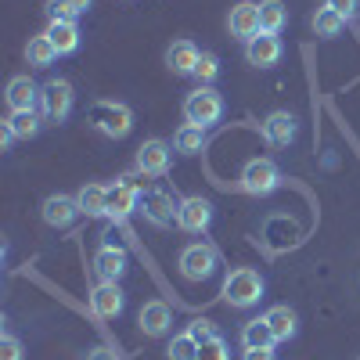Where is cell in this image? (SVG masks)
<instances>
[{"label": "cell", "instance_id": "9a60e30c", "mask_svg": "<svg viewBox=\"0 0 360 360\" xmlns=\"http://www.w3.org/2000/svg\"><path fill=\"white\" fill-rule=\"evenodd\" d=\"M134 209H141V188L130 184V180H119V184H108V217L123 220Z\"/></svg>", "mask_w": 360, "mask_h": 360}, {"label": "cell", "instance_id": "d4e9b609", "mask_svg": "<svg viewBox=\"0 0 360 360\" xmlns=\"http://www.w3.org/2000/svg\"><path fill=\"white\" fill-rule=\"evenodd\" d=\"M288 22V8L281 0H259V33H281Z\"/></svg>", "mask_w": 360, "mask_h": 360}, {"label": "cell", "instance_id": "ba28073f", "mask_svg": "<svg viewBox=\"0 0 360 360\" xmlns=\"http://www.w3.org/2000/svg\"><path fill=\"white\" fill-rule=\"evenodd\" d=\"M169 159H173V144L162 137H152L137 148V169L144 176H162L169 169Z\"/></svg>", "mask_w": 360, "mask_h": 360}, {"label": "cell", "instance_id": "277c9868", "mask_svg": "<svg viewBox=\"0 0 360 360\" xmlns=\"http://www.w3.org/2000/svg\"><path fill=\"white\" fill-rule=\"evenodd\" d=\"M220 115H224V98H220V90H213V86H198V90H191V94L184 98V119L188 123H195V127H213V123H220Z\"/></svg>", "mask_w": 360, "mask_h": 360}, {"label": "cell", "instance_id": "d6a6232c", "mask_svg": "<svg viewBox=\"0 0 360 360\" xmlns=\"http://www.w3.org/2000/svg\"><path fill=\"white\" fill-rule=\"evenodd\" d=\"M188 335L202 346V342H209V339H217V324H213V321H205V317H198V321L188 324Z\"/></svg>", "mask_w": 360, "mask_h": 360}, {"label": "cell", "instance_id": "2e32d148", "mask_svg": "<svg viewBox=\"0 0 360 360\" xmlns=\"http://www.w3.org/2000/svg\"><path fill=\"white\" fill-rule=\"evenodd\" d=\"M202 51L191 44V40H173L166 47V69L173 76H195V65H198Z\"/></svg>", "mask_w": 360, "mask_h": 360}, {"label": "cell", "instance_id": "836d02e7", "mask_svg": "<svg viewBox=\"0 0 360 360\" xmlns=\"http://www.w3.org/2000/svg\"><path fill=\"white\" fill-rule=\"evenodd\" d=\"M0 360H25V349H22V342L11 332L0 339Z\"/></svg>", "mask_w": 360, "mask_h": 360}, {"label": "cell", "instance_id": "f35d334b", "mask_svg": "<svg viewBox=\"0 0 360 360\" xmlns=\"http://www.w3.org/2000/svg\"><path fill=\"white\" fill-rule=\"evenodd\" d=\"M356 360H360V356H356Z\"/></svg>", "mask_w": 360, "mask_h": 360}, {"label": "cell", "instance_id": "484cf974", "mask_svg": "<svg viewBox=\"0 0 360 360\" xmlns=\"http://www.w3.org/2000/svg\"><path fill=\"white\" fill-rule=\"evenodd\" d=\"M40 112L37 108H29V112H11L4 123H8V130L15 134V141H29V137H37L40 134Z\"/></svg>", "mask_w": 360, "mask_h": 360}, {"label": "cell", "instance_id": "e0dca14e", "mask_svg": "<svg viewBox=\"0 0 360 360\" xmlns=\"http://www.w3.org/2000/svg\"><path fill=\"white\" fill-rule=\"evenodd\" d=\"M295 130H299V119L292 112H270L266 123H263V137L274 148H288L295 141Z\"/></svg>", "mask_w": 360, "mask_h": 360}, {"label": "cell", "instance_id": "d590c367", "mask_svg": "<svg viewBox=\"0 0 360 360\" xmlns=\"http://www.w3.org/2000/svg\"><path fill=\"white\" fill-rule=\"evenodd\" d=\"M86 360H123L112 346H94V349H86Z\"/></svg>", "mask_w": 360, "mask_h": 360}, {"label": "cell", "instance_id": "5bb4252c", "mask_svg": "<svg viewBox=\"0 0 360 360\" xmlns=\"http://www.w3.org/2000/svg\"><path fill=\"white\" fill-rule=\"evenodd\" d=\"M127 263H130L127 249L123 245H112V242H105L98 249V256H94V270H98L101 281H119V278L127 274Z\"/></svg>", "mask_w": 360, "mask_h": 360}, {"label": "cell", "instance_id": "83f0119b", "mask_svg": "<svg viewBox=\"0 0 360 360\" xmlns=\"http://www.w3.org/2000/svg\"><path fill=\"white\" fill-rule=\"evenodd\" d=\"M342 29H346V18H342L339 11H332V8H317V15H314V33H317L321 40H335Z\"/></svg>", "mask_w": 360, "mask_h": 360}, {"label": "cell", "instance_id": "8d00e7d4", "mask_svg": "<svg viewBox=\"0 0 360 360\" xmlns=\"http://www.w3.org/2000/svg\"><path fill=\"white\" fill-rule=\"evenodd\" d=\"M242 360H278V353H274V346H259V349H245Z\"/></svg>", "mask_w": 360, "mask_h": 360}, {"label": "cell", "instance_id": "4316f807", "mask_svg": "<svg viewBox=\"0 0 360 360\" xmlns=\"http://www.w3.org/2000/svg\"><path fill=\"white\" fill-rule=\"evenodd\" d=\"M173 148L180 155H198L205 148V127H195V123H184L176 134H173Z\"/></svg>", "mask_w": 360, "mask_h": 360}, {"label": "cell", "instance_id": "7c38bea8", "mask_svg": "<svg viewBox=\"0 0 360 360\" xmlns=\"http://www.w3.org/2000/svg\"><path fill=\"white\" fill-rule=\"evenodd\" d=\"M123 288H119V281H101L94 285V292H90V310H94L101 321H112L123 314Z\"/></svg>", "mask_w": 360, "mask_h": 360}, {"label": "cell", "instance_id": "9c48e42d", "mask_svg": "<svg viewBox=\"0 0 360 360\" xmlns=\"http://www.w3.org/2000/svg\"><path fill=\"white\" fill-rule=\"evenodd\" d=\"M227 29H231V37L242 40V44L259 37V4H256V0H242V4H234L231 15H227Z\"/></svg>", "mask_w": 360, "mask_h": 360}, {"label": "cell", "instance_id": "44dd1931", "mask_svg": "<svg viewBox=\"0 0 360 360\" xmlns=\"http://www.w3.org/2000/svg\"><path fill=\"white\" fill-rule=\"evenodd\" d=\"M79 213L83 217H105L108 213V184H83L76 191Z\"/></svg>", "mask_w": 360, "mask_h": 360}, {"label": "cell", "instance_id": "4dcf8cb0", "mask_svg": "<svg viewBox=\"0 0 360 360\" xmlns=\"http://www.w3.org/2000/svg\"><path fill=\"white\" fill-rule=\"evenodd\" d=\"M217 76H220V58H217V54H209V51H202L198 65H195V79H198V86H213Z\"/></svg>", "mask_w": 360, "mask_h": 360}, {"label": "cell", "instance_id": "6da1fadb", "mask_svg": "<svg viewBox=\"0 0 360 360\" xmlns=\"http://www.w3.org/2000/svg\"><path fill=\"white\" fill-rule=\"evenodd\" d=\"M224 299H227L231 307H238V310L256 307L259 299H263V278H259V270L234 266L231 274L224 278Z\"/></svg>", "mask_w": 360, "mask_h": 360}, {"label": "cell", "instance_id": "d6986e66", "mask_svg": "<svg viewBox=\"0 0 360 360\" xmlns=\"http://www.w3.org/2000/svg\"><path fill=\"white\" fill-rule=\"evenodd\" d=\"M4 98H8V108L11 112H29V108H37L40 105V86L29 79V76H15L4 90Z\"/></svg>", "mask_w": 360, "mask_h": 360}, {"label": "cell", "instance_id": "cb8c5ba5", "mask_svg": "<svg viewBox=\"0 0 360 360\" xmlns=\"http://www.w3.org/2000/svg\"><path fill=\"white\" fill-rule=\"evenodd\" d=\"M242 346H245V349L278 346V339H274V332H270L266 317H252V321H245V324H242Z\"/></svg>", "mask_w": 360, "mask_h": 360}, {"label": "cell", "instance_id": "603a6c76", "mask_svg": "<svg viewBox=\"0 0 360 360\" xmlns=\"http://www.w3.org/2000/svg\"><path fill=\"white\" fill-rule=\"evenodd\" d=\"M58 58H62V54H58V47L51 44L47 33H40V37H33V40L25 44V62L33 65V69H51Z\"/></svg>", "mask_w": 360, "mask_h": 360}, {"label": "cell", "instance_id": "e575fe53", "mask_svg": "<svg viewBox=\"0 0 360 360\" xmlns=\"http://www.w3.org/2000/svg\"><path fill=\"white\" fill-rule=\"evenodd\" d=\"M324 8L339 11V15L349 22V18H356V11H360V0H324Z\"/></svg>", "mask_w": 360, "mask_h": 360}, {"label": "cell", "instance_id": "1f68e13d", "mask_svg": "<svg viewBox=\"0 0 360 360\" xmlns=\"http://www.w3.org/2000/svg\"><path fill=\"white\" fill-rule=\"evenodd\" d=\"M198 360H231V346L217 335V339H209L198 346Z\"/></svg>", "mask_w": 360, "mask_h": 360}, {"label": "cell", "instance_id": "7402d4cb", "mask_svg": "<svg viewBox=\"0 0 360 360\" xmlns=\"http://www.w3.org/2000/svg\"><path fill=\"white\" fill-rule=\"evenodd\" d=\"M263 317H266V324H270V332H274L278 342L295 339V332H299V317H295V310H288V307H270Z\"/></svg>", "mask_w": 360, "mask_h": 360}, {"label": "cell", "instance_id": "30bf717a", "mask_svg": "<svg viewBox=\"0 0 360 360\" xmlns=\"http://www.w3.org/2000/svg\"><path fill=\"white\" fill-rule=\"evenodd\" d=\"M281 54H285V47H281V37H274V33H259V37H252V40L245 44V62L256 65V69L278 65Z\"/></svg>", "mask_w": 360, "mask_h": 360}, {"label": "cell", "instance_id": "5b68a950", "mask_svg": "<svg viewBox=\"0 0 360 360\" xmlns=\"http://www.w3.org/2000/svg\"><path fill=\"white\" fill-rule=\"evenodd\" d=\"M281 188V169L270 162V159H249L245 169H242V191L249 195H270Z\"/></svg>", "mask_w": 360, "mask_h": 360}, {"label": "cell", "instance_id": "4fadbf2b", "mask_svg": "<svg viewBox=\"0 0 360 360\" xmlns=\"http://www.w3.org/2000/svg\"><path fill=\"white\" fill-rule=\"evenodd\" d=\"M40 217H44V224L47 227H69L76 217H79V202L72 198V195H47L44 198V209H40Z\"/></svg>", "mask_w": 360, "mask_h": 360}, {"label": "cell", "instance_id": "8992f818", "mask_svg": "<svg viewBox=\"0 0 360 360\" xmlns=\"http://www.w3.org/2000/svg\"><path fill=\"white\" fill-rule=\"evenodd\" d=\"M209 224H213V202L191 195V198H180L176 202V227L188 231V234H202Z\"/></svg>", "mask_w": 360, "mask_h": 360}, {"label": "cell", "instance_id": "3957f363", "mask_svg": "<svg viewBox=\"0 0 360 360\" xmlns=\"http://www.w3.org/2000/svg\"><path fill=\"white\" fill-rule=\"evenodd\" d=\"M72 101H76V94H72V83L69 79H47L40 86L37 112L47 119V123H65V119L72 115Z\"/></svg>", "mask_w": 360, "mask_h": 360}, {"label": "cell", "instance_id": "f546056e", "mask_svg": "<svg viewBox=\"0 0 360 360\" xmlns=\"http://www.w3.org/2000/svg\"><path fill=\"white\" fill-rule=\"evenodd\" d=\"M166 360H198V342L184 332V335H173L166 346Z\"/></svg>", "mask_w": 360, "mask_h": 360}, {"label": "cell", "instance_id": "74e56055", "mask_svg": "<svg viewBox=\"0 0 360 360\" xmlns=\"http://www.w3.org/2000/svg\"><path fill=\"white\" fill-rule=\"evenodd\" d=\"M11 141H15V134H11V130H8V123H4V127H0V152H8Z\"/></svg>", "mask_w": 360, "mask_h": 360}, {"label": "cell", "instance_id": "f1b7e54d", "mask_svg": "<svg viewBox=\"0 0 360 360\" xmlns=\"http://www.w3.org/2000/svg\"><path fill=\"white\" fill-rule=\"evenodd\" d=\"M90 4H94V0H51L47 15L51 18H62V22H76V18H83L90 11Z\"/></svg>", "mask_w": 360, "mask_h": 360}, {"label": "cell", "instance_id": "ac0fdd59", "mask_svg": "<svg viewBox=\"0 0 360 360\" xmlns=\"http://www.w3.org/2000/svg\"><path fill=\"white\" fill-rule=\"evenodd\" d=\"M141 213L155 227H169L176 220V205H173V198L166 191H144L141 195Z\"/></svg>", "mask_w": 360, "mask_h": 360}, {"label": "cell", "instance_id": "52a82bcc", "mask_svg": "<svg viewBox=\"0 0 360 360\" xmlns=\"http://www.w3.org/2000/svg\"><path fill=\"white\" fill-rule=\"evenodd\" d=\"M217 266H220L217 252L209 249V245H202V242H191V245H184V249H180V274H184V278H191V281H202V278H209Z\"/></svg>", "mask_w": 360, "mask_h": 360}, {"label": "cell", "instance_id": "8fae6325", "mask_svg": "<svg viewBox=\"0 0 360 360\" xmlns=\"http://www.w3.org/2000/svg\"><path fill=\"white\" fill-rule=\"evenodd\" d=\"M137 328L148 335V339H162L169 328H173V310L162 303V299H152V303H144L141 314H137Z\"/></svg>", "mask_w": 360, "mask_h": 360}, {"label": "cell", "instance_id": "ffe728a7", "mask_svg": "<svg viewBox=\"0 0 360 360\" xmlns=\"http://www.w3.org/2000/svg\"><path fill=\"white\" fill-rule=\"evenodd\" d=\"M44 33L51 37V44L58 47V54H76V51H79V25H76V22L51 18Z\"/></svg>", "mask_w": 360, "mask_h": 360}, {"label": "cell", "instance_id": "7a4b0ae2", "mask_svg": "<svg viewBox=\"0 0 360 360\" xmlns=\"http://www.w3.org/2000/svg\"><path fill=\"white\" fill-rule=\"evenodd\" d=\"M90 127L112 141H123L134 130V112L123 101H94L90 105Z\"/></svg>", "mask_w": 360, "mask_h": 360}]
</instances>
